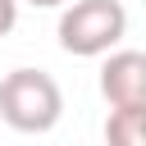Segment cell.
I'll return each instance as SVG.
<instances>
[{
	"label": "cell",
	"instance_id": "obj_1",
	"mask_svg": "<svg viewBox=\"0 0 146 146\" xmlns=\"http://www.w3.org/2000/svg\"><path fill=\"white\" fill-rule=\"evenodd\" d=\"M0 119L14 132H50L64 119V91L46 68H14L0 78Z\"/></svg>",
	"mask_w": 146,
	"mask_h": 146
},
{
	"label": "cell",
	"instance_id": "obj_2",
	"mask_svg": "<svg viewBox=\"0 0 146 146\" xmlns=\"http://www.w3.org/2000/svg\"><path fill=\"white\" fill-rule=\"evenodd\" d=\"M55 36H59L64 55L96 59L128 36V9L119 0H68V5H59Z\"/></svg>",
	"mask_w": 146,
	"mask_h": 146
},
{
	"label": "cell",
	"instance_id": "obj_3",
	"mask_svg": "<svg viewBox=\"0 0 146 146\" xmlns=\"http://www.w3.org/2000/svg\"><path fill=\"white\" fill-rule=\"evenodd\" d=\"M100 96L110 110H146V55L141 50H105L100 64Z\"/></svg>",
	"mask_w": 146,
	"mask_h": 146
},
{
	"label": "cell",
	"instance_id": "obj_4",
	"mask_svg": "<svg viewBox=\"0 0 146 146\" xmlns=\"http://www.w3.org/2000/svg\"><path fill=\"white\" fill-rule=\"evenodd\" d=\"M105 141L110 146H141L146 141V110H110Z\"/></svg>",
	"mask_w": 146,
	"mask_h": 146
},
{
	"label": "cell",
	"instance_id": "obj_5",
	"mask_svg": "<svg viewBox=\"0 0 146 146\" xmlns=\"http://www.w3.org/2000/svg\"><path fill=\"white\" fill-rule=\"evenodd\" d=\"M18 23V0H0V36H9Z\"/></svg>",
	"mask_w": 146,
	"mask_h": 146
},
{
	"label": "cell",
	"instance_id": "obj_6",
	"mask_svg": "<svg viewBox=\"0 0 146 146\" xmlns=\"http://www.w3.org/2000/svg\"><path fill=\"white\" fill-rule=\"evenodd\" d=\"M27 5H36V9H59V5H68V0H27Z\"/></svg>",
	"mask_w": 146,
	"mask_h": 146
}]
</instances>
